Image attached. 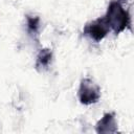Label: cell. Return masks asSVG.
Listing matches in <instances>:
<instances>
[{
  "mask_svg": "<svg viewBox=\"0 0 134 134\" xmlns=\"http://www.w3.org/2000/svg\"><path fill=\"white\" fill-rule=\"evenodd\" d=\"M40 25V18L39 17H30L27 16V28L29 32L37 34Z\"/></svg>",
  "mask_w": 134,
  "mask_h": 134,
  "instance_id": "obj_6",
  "label": "cell"
},
{
  "mask_svg": "<svg viewBox=\"0 0 134 134\" xmlns=\"http://www.w3.org/2000/svg\"><path fill=\"white\" fill-rule=\"evenodd\" d=\"M105 18L115 34L124 31L130 25V15L119 1H112L109 4Z\"/></svg>",
  "mask_w": 134,
  "mask_h": 134,
  "instance_id": "obj_1",
  "label": "cell"
},
{
  "mask_svg": "<svg viewBox=\"0 0 134 134\" xmlns=\"http://www.w3.org/2000/svg\"><path fill=\"white\" fill-rule=\"evenodd\" d=\"M51 59H52V52H51L50 49H48V48L41 49L40 52L37 55L36 67L38 69H42V68L48 67V65L51 62Z\"/></svg>",
  "mask_w": 134,
  "mask_h": 134,
  "instance_id": "obj_5",
  "label": "cell"
},
{
  "mask_svg": "<svg viewBox=\"0 0 134 134\" xmlns=\"http://www.w3.org/2000/svg\"><path fill=\"white\" fill-rule=\"evenodd\" d=\"M83 31H84V35L89 37L91 40H93L95 42H99L110 31V26H109L106 18L103 17V18H98V19L86 24Z\"/></svg>",
  "mask_w": 134,
  "mask_h": 134,
  "instance_id": "obj_3",
  "label": "cell"
},
{
  "mask_svg": "<svg viewBox=\"0 0 134 134\" xmlns=\"http://www.w3.org/2000/svg\"><path fill=\"white\" fill-rule=\"evenodd\" d=\"M100 88L91 79H83L79 88V99L84 105H91L98 102Z\"/></svg>",
  "mask_w": 134,
  "mask_h": 134,
  "instance_id": "obj_2",
  "label": "cell"
},
{
  "mask_svg": "<svg viewBox=\"0 0 134 134\" xmlns=\"http://www.w3.org/2000/svg\"><path fill=\"white\" fill-rule=\"evenodd\" d=\"M97 133H115L117 131V122L112 113H106L95 126Z\"/></svg>",
  "mask_w": 134,
  "mask_h": 134,
  "instance_id": "obj_4",
  "label": "cell"
}]
</instances>
